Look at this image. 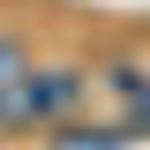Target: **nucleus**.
<instances>
[{
  "mask_svg": "<svg viewBox=\"0 0 150 150\" xmlns=\"http://www.w3.org/2000/svg\"><path fill=\"white\" fill-rule=\"evenodd\" d=\"M105 83L120 90V105H128V128H120V135H135V128H150V75H143V68H112Z\"/></svg>",
  "mask_w": 150,
  "mask_h": 150,
  "instance_id": "nucleus-2",
  "label": "nucleus"
},
{
  "mask_svg": "<svg viewBox=\"0 0 150 150\" xmlns=\"http://www.w3.org/2000/svg\"><path fill=\"white\" fill-rule=\"evenodd\" d=\"M23 60H30V53H23V38H8V30H0V83H8V75H15Z\"/></svg>",
  "mask_w": 150,
  "mask_h": 150,
  "instance_id": "nucleus-4",
  "label": "nucleus"
},
{
  "mask_svg": "<svg viewBox=\"0 0 150 150\" xmlns=\"http://www.w3.org/2000/svg\"><path fill=\"white\" fill-rule=\"evenodd\" d=\"M120 143H128L120 128H90V143H53V150H120Z\"/></svg>",
  "mask_w": 150,
  "mask_h": 150,
  "instance_id": "nucleus-3",
  "label": "nucleus"
},
{
  "mask_svg": "<svg viewBox=\"0 0 150 150\" xmlns=\"http://www.w3.org/2000/svg\"><path fill=\"white\" fill-rule=\"evenodd\" d=\"M83 90H90V75L68 68V60H53V68H30L23 60L8 83H0V128L23 135V128H60L75 105H83Z\"/></svg>",
  "mask_w": 150,
  "mask_h": 150,
  "instance_id": "nucleus-1",
  "label": "nucleus"
}]
</instances>
